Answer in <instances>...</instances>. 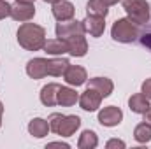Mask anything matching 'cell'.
I'll return each mask as SVG.
<instances>
[{
	"instance_id": "obj_26",
	"label": "cell",
	"mask_w": 151,
	"mask_h": 149,
	"mask_svg": "<svg viewBox=\"0 0 151 149\" xmlns=\"http://www.w3.org/2000/svg\"><path fill=\"white\" fill-rule=\"evenodd\" d=\"M141 90H142L141 93H144V97L151 102V77H150V79H146V81L142 82V88H141Z\"/></svg>"
},
{
	"instance_id": "obj_4",
	"label": "cell",
	"mask_w": 151,
	"mask_h": 149,
	"mask_svg": "<svg viewBox=\"0 0 151 149\" xmlns=\"http://www.w3.org/2000/svg\"><path fill=\"white\" fill-rule=\"evenodd\" d=\"M55 32H56L58 39H69V37H74V35H83L84 27H83V21L69 19V21H60L56 25Z\"/></svg>"
},
{
	"instance_id": "obj_19",
	"label": "cell",
	"mask_w": 151,
	"mask_h": 149,
	"mask_svg": "<svg viewBox=\"0 0 151 149\" xmlns=\"http://www.w3.org/2000/svg\"><path fill=\"white\" fill-rule=\"evenodd\" d=\"M42 49H44V53L53 54V56L69 53V51H67V42H65V39H49V40H46V44H44Z\"/></svg>"
},
{
	"instance_id": "obj_29",
	"label": "cell",
	"mask_w": 151,
	"mask_h": 149,
	"mask_svg": "<svg viewBox=\"0 0 151 149\" xmlns=\"http://www.w3.org/2000/svg\"><path fill=\"white\" fill-rule=\"evenodd\" d=\"M49 148H55V146H58V148H63V149H69V144H65V142H51V144H47Z\"/></svg>"
},
{
	"instance_id": "obj_10",
	"label": "cell",
	"mask_w": 151,
	"mask_h": 149,
	"mask_svg": "<svg viewBox=\"0 0 151 149\" xmlns=\"http://www.w3.org/2000/svg\"><path fill=\"white\" fill-rule=\"evenodd\" d=\"M51 12H53V16H55L58 21H69V19L74 18L76 9H74V5H72V2H69V0H60V2L53 4Z\"/></svg>"
},
{
	"instance_id": "obj_11",
	"label": "cell",
	"mask_w": 151,
	"mask_h": 149,
	"mask_svg": "<svg viewBox=\"0 0 151 149\" xmlns=\"http://www.w3.org/2000/svg\"><path fill=\"white\" fill-rule=\"evenodd\" d=\"M65 81H67V84H70V86H81V84H84L86 81H88V75H86V70L83 69V67H79V65H69V69L65 70Z\"/></svg>"
},
{
	"instance_id": "obj_22",
	"label": "cell",
	"mask_w": 151,
	"mask_h": 149,
	"mask_svg": "<svg viewBox=\"0 0 151 149\" xmlns=\"http://www.w3.org/2000/svg\"><path fill=\"white\" fill-rule=\"evenodd\" d=\"M107 7H109V5H106L102 0H90V2L86 4V12H88L90 16H102V18H106L107 12H109Z\"/></svg>"
},
{
	"instance_id": "obj_30",
	"label": "cell",
	"mask_w": 151,
	"mask_h": 149,
	"mask_svg": "<svg viewBox=\"0 0 151 149\" xmlns=\"http://www.w3.org/2000/svg\"><path fill=\"white\" fill-rule=\"evenodd\" d=\"M144 123H148V125L151 126V107L144 112Z\"/></svg>"
},
{
	"instance_id": "obj_14",
	"label": "cell",
	"mask_w": 151,
	"mask_h": 149,
	"mask_svg": "<svg viewBox=\"0 0 151 149\" xmlns=\"http://www.w3.org/2000/svg\"><path fill=\"white\" fill-rule=\"evenodd\" d=\"M88 88L97 90V91L102 95V98H106V97H109V95L113 93L114 84H113V81L107 79V77H91V79L88 81Z\"/></svg>"
},
{
	"instance_id": "obj_31",
	"label": "cell",
	"mask_w": 151,
	"mask_h": 149,
	"mask_svg": "<svg viewBox=\"0 0 151 149\" xmlns=\"http://www.w3.org/2000/svg\"><path fill=\"white\" fill-rule=\"evenodd\" d=\"M106 5H114V4H118V0H102Z\"/></svg>"
},
{
	"instance_id": "obj_13",
	"label": "cell",
	"mask_w": 151,
	"mask_h": 149,
	"mask_svg": "<svg viewBox=\"0 0 151 149\" xmlns=\"http://www.w3.org/2000/svg\"><path fill=\"white\" fill-rule=\"evenodd\" d=\"M58 90H60V84H56V82L46 84V86L40 90V102H42L46 107L56 105V104H58Z\"/></svg>"
},
{
	"instance_id": "obj_28",
	"label": "cell",
	"mask_w": 151,
	"mask_h": 149,
	"mask_svg": "<svg viewBox=\"0 0 151 149\" xmlns=\"http://www.w3.org/2000/svg\"><path fill=\"white\" fill-rule=\"evenodd\" d=\"M141 44L146 46L148 49H151V34H144V35L141 37Z\"/></svg>"
},
{
	"instance_id": "obj_3",
	"label": "cell",
	"mask_w": 151,
	"mask_h": 149,
	"mask_svg": "<svg viewBox=\"0 0 151 149\" xmlns=\"http://www.w3.org/2000/svg\"><path fill=\"white\" fill-rule=\"evenodd\" d=\"M123 9L135 25H144L150 19V4L146 0H121Z\"/></svg>"
},
{
	"instance_id": "obj_18",
	"label": "cell",
	"mask_w": 151,
	"mask_h": 149,
	"mask_svg": "<svg viewBox=\"0 0 151 149\" xmlns=\"http://www.w3.org/2000/svg\"><path fill=\"white\" fill-rule=\"evenodd\" d=\"M128 107L135 114H144L151 105H150V100L144 97V93H135V95H132L128 98Z\"/></svg>"
},
{
	"instance_id": "obj_7",
	"label": "cell",
	"mask_w": 151,
	"mask_h": 149,
	"mask_svg": "<svg viewBox=\"0 0 151 149\" xmlns=\"http://www.w3.org/2000/svg\"><path fill=\"white\" fill-rule=\"evenodd\" d=\"M35 16V7L34 4H25V2H16L11 5V18L16 21H30Z\"/></svg>"
},
{
	"instance_id": "obj_33",
	"label": "cell",
	"mask_w": 151,
	"mask_h": 149,
	"mask_svg": "<svg viewBox=\"0 0 151 149\" xmlns=\"http://www.w3.org/2000/svg\"><path fill=\"white\" fill-rule=\"evenodd\" d=\"M16 2H25V4H34L35 0H16Z\"/></svg>"
},
{
	"instance_id": "obj_17",
	"label": "cell",
	"mask_w": 151,
	"mask_h": 149,
	"mask_svg": "<svg viewBox=\"0 0 151 149\" xmlns=\"http://www.w3.org/2000/svg\"><path fill=\"white\" fill-rule=\"evenodd\" d=\"M76 102H79V95L76 93V90L67 88V86H60L58 90V104L62 107H72Z\"/></svg>"
},
{
	"instance_id": "obj_20",
	"label": "cell",
	"mask_w": 151,
	"mask_h": 149,
	"mask_svg": "<svg viewBox=\"0 0 151 149\" xmlns=\"http://www.w3.org/2000/svg\"><path fill=\"white\" fill-rule=\"evenodd\" d=\"M28 132H30V135H34L35 139H42V137H46L47 132H49V123H47L46 119H42V117H35V119H32V121L28 123Z\"/></svg>"
},
{
	"instance_id": "obj_23",
	"label": "cell",
	"mask_w": 151,
	"mask_h": 149,
	"mask_svg": "<svg viewBox=\"0 0 151 149\" xmlns=\"http://www.w3.org/2000/svg\"><path fill=\"white\" fill-rule=\"evenodd\" d=\"M134 139L139 144H148L151 140V126L148 123H139L134 130Z\"/></svg>"
},
{
	"instance_id": "obj_21",
	"label": "cell",
	"mask_w": 151,
	"mask_h": 149,
	"mask_svg": "<svg viewBox=\"0 0 151 149\" xmlns=\"http://www.w3.org/2000/svg\"><path fill=\"white\" fill-rule=\"evenodd\" d=\"M97 146H99V137L93 130H84L79 135V140H77L79 149H95Z\"/></svg>"
},
{
	"instance_id": "obj_27",
	"label": "cell",
	"mask_w": 151,
	"mask_h": 149,
	"mask_svg": "<svg viewBox=\"0 0 151 149\" xmlns=\"http://www.w3.org/2000/svg\"><path fill=\"white\" fill-rule=\"evenodd\" d=\"M106 148H107V149H113V148L125 149V142H123V140H119V139H111V140L106 144Z\"/></svg>"
},
{
	"instance_id": "obj_6",
	"label": "cell",
	"mask_w": 151,
	"mask_h": 149,
	"mask_svg": "<svg viewBox=\"0 0 151 149\" xmlns=\"http://www.w3.org/2000/svg\"><path fill=\"white\" fill-rule=\"evenodd\" d=\"M121 119H123V112L119 107H114V105L104 107L99 112V123L102 126H118Z\"/></svg>"
},
{
	"instance_id": "obj_9",
	"label": "cell",
	"mask_w": 151,
	"mask_h": 149,
	"mask_svg": "<svg viewBox=\"0 0 151 149\" xmlns=\"http://www.w3.org/2000/svg\"><path fill=\"white\" fill-rule=\"evenodd\" d=\"M79 126H81L79 116H63L55 133L60 135V137H70V135L76 133V130H77Z\"/></svg>"
},
{
	"instance_id": "obj_15",
	"label": "cell",
	"mask_w": 151,
	"mask_h": 149,
	"mask_svg": "<svg viewBox=\"0 0 151 149\" xmlns=\"http://www.w3.org/2000/svg\"><path fill=\"white\" fill-rule=\"evenodd\" d=\"M69 60L65 58H51V60H46V69H47V75H53V77H60V75L65 74V70L69 69Z\"/></svg>"
},
{
	"instance_id": "obj_8",
	"label": "cell",
	"mask_w": 151,
	"mask_h": 149,
	"mask_svg": "<svg viewBox=\"0 0 151 149\" xmlns=\"http://www.w3.org/2000/svg\"><path fill=\"white\" fill-rule=\"evenodd\" d=\"M106 18L102 16H86V19L83 21V27H84V34H90L91 37H100L106 30Z\"/></svg>"
},
{
	"instance_id": "obj_16",
	"label": "cell",
	"mask_w": 151,
	"mask_h": 149,
	"mask_svg": "<svg viewBox=\"0 0 151 149\" xmlns=\"http://www.w3.org/2000/svg\"><path fill=\"white\" fill-rule=\"evenodd\" d=\"M27 74L32 79H42L44 75H47L46 69V58H34L27 63Z\"/></svg>"
},
{
	"instance_id": "obj_5",
	"label": "cell",
	"mask_w": 151,
	"mask_h": 149,
	"mask_svg": "<svg viewBox=\"0 0 151 149\" xmlns=\"http://www.w3.org/2000/svg\"><path fill=\"white\" fill-rule=\"evenodd\" d=\"M100 102H102V95L93 90V88H86V91L79 97V105L83 111L93 112L100 107Z\"/></svg>"
},
{
	"instance_id": "obj_1",
	"label": "cell",
	"mask_w": 151,
	"mask_h": 149,
	"mask_svg": "<svg viewBox=\"0 0 151 149\" xmlns=\"http://www.w3.org/2000/svg\"><path fill=\"white\" fill-rule=\"evenodd\" d=\"M18 42L27 51H39L46 44V30L35 23H23L18 28Z\"/></svg>"
},
{
	"instance_id": "obj_32",
	"label": "cell",
	"mask_w": 151,
	"mask_h": 149,
	"mask_svg": "<svg viewBox=\"0 0 151 149\" xmlns=\"http://www.w3.org/2000/svg\"><path fill=\"white\" fill-rule=\"evenodd\" d=\"M2 114H4V105H2V102H0V126H2Z\"/></svg>"
},
{
	"instance_id": "obj_2",
	"label": "cell",
	"mask_w": 151,
	"mask_h": 149,
	"mask_svg": "<svg viewBox=\"0 0 151 149\" xmlns=\"http://www.w3.org/2000/svg\"><path fill=\"white\" fill-rule=\"evenodd\" d=\"M111 35H113V39L116 42L128 44V42H134L139 37V28H137V25L132 19L123 18V19L114 21L113 28H111Z\"/></svg>"
},
{
	"instance_id": "obj_24",
	"label": "cell",
	"mask_w": 151,
	"mask_h": 149,
	"mask_svg": "<svg viewBox=\"0 0 151 149\" xmlns=\"http://www.w3.org/2000/svg\"><path fill=\"white\" fill-rule=\"evenodd\" d=\"M62 117H63V114H60V112H53V114L47 117V123H49V130L56 132V128H58V125H60Z\"/></svg>"
},
{
	"instance_id": "obj_12",
	"label": "cell",
	"mask_w": 151,
	"mask_h": 149,
	"mask_svg": "<svg viewBox=\"0 0 151 149\" xmlns=\"http://www.w3.org/2000/svg\"><path fill=\"white\" fill-rule=\"evenodd\" d=\"M65 42H67V51L76 58H81V56H84L88 53V42H86V39L83 35L69 37L65 39Z\"/></svg>"
},
{
	"instance_id": "obj_25",
	"label": "cell",
	"mask_w": 151,
	"mask_h": 149,
	"mask_svg": "<svg viewBox=\"0 0 151 149\" xmlns=\"http://www.w3.org/2000/svg\"><path fill=\"white\" fill-rule=\"evenodd\" d=\"M7 16H11V5L5 0H0V19H5Z\"/></svg>"
},
{
	"instance_id": "obj_34",
	"label": "cell",
	"mask_w": 151,
	"mask_h": 149,
	"mask_svg": "<svg viewBox=\"0 0 151 149\" xmlns=\"http://www.w3.org/2000/svg\"><path fill=\"white\" fill-rule=\"evenodd\" d=\"M44 2H47V4H56V2H60V0H44Z\"/></svg>"
}]
</instances>
